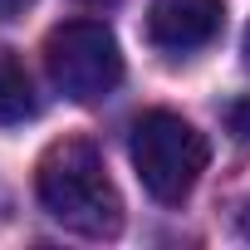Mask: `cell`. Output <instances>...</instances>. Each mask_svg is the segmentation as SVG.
<instances>
[{
    "label": "cell",
    "instance_id": "2",
    "mask_svg": "<svg viewBox=\"0 0 250 250\" xmlns=\"http://www.w3.org/2000/svg\"><path fill=\"white\" fill-rule=\"evenodd\" d=\"M128 152H133V167H138L143 187L167 206L187 201L196 191L206 162H211V143L182 113H167V108H152V113H143L133 123Z\"/></svg>",
    "mask_w": 250,
    "mask_h": 250
},
{
    "label": "cell",
    "instance_id": "8",
    "mask_svg": "<svg viewBox=\"0 0 250 250\" xmlns=\"http://www.w3.org/2000/svg\"><path fill=\"white\" fill-rule=\"evenodd\" d=\"M240 230H245V240H250V201H245V211H240Z\"/></svg>",
    "mask_w": 250,
    "mask_h": 250
},
{
    "label": "cell",
    "instance_id": "3",
    "mask_svg": "<svg viewBox=\"0 0 250 250\" xmlns=\"http://www.w3.org/2000/svg\"><path fill=\"white\" fill-rule=\"evenodd\" d=\"M44 69L74 103H103L123 83V49L103 20H64L44 40Z\"/></svg>",
    "mask_w": 250,
    "mask_h": 250
},
{
    "label": "cell",
    "instance_id": "9",
    "mask_svg": "<svg viewBox=\"0 0 250 250\" xmlns=\"http://www.w3.org/2000/svg\"><path fill=\"white\" fill-rule=\"evenodd\" d=\"M240 49H245V64H250V25H245V40H240Z\"/></svg>",
    "mask_w": 250,
    "mask_h": 250
},
{
    "label": "cell",
    "instance_id": "6",
    "mask_svg": "<svg viewBox=\"0 0 250 250\" xmlns=\"http://www.w3.org/2000/svg\"><path fill=\"white\" fill-rule=\"evenodd\" d=\"M226 123H230V133H235L240 143H250V98H235V103L226 108Z\"/></svg>",
    "mask_w": 250,
    "mask_h": 250
},
{
    "label": "cell",
    "instance_id": "4",
    "mask_svg": "<svg viewBox=\"0 0 250 250\" xmlns=\"http://www.w3.org/2000/svg\"><path fill=\"white\" fill-rule=\"evenodd\" d=\"M226 25V0H152L147 5V40L162 54H196Z\"/></svg>",
    "mask_w": 250,
    "mask_h": 250
},
{
    "label": "cell",
    "instance_id": "10",
    "mask_svg": "<svg viewBox=\"0 0 250 250\" xmlns=\"http://www.w3.org/2000/svg\"><path fill=\"white\" fill-rule=\"evenodd\" d=\"M83 5H118V0H83Z\"/></svg>",
    "mask_w": 250,
    "mask_h": 250
},
{
    "label": "cell",
    "instance_id": "5",
    "mask_svg": "<svg viewBox=\"0 0 250 250\" xmlns=\"http://www.w3.org/2000/svg\"><path fill=\"white\" fill-rule=\"evenodd\" d=\"M35 113H40V93H35V79H30L25 59L0 44V128L30 123Z\"/></svg>",
    "mask_w": 250,
    "mask_h": 250
},
{
    "label": "cell",
    "instance_id": "7",
    "mask_svg": "<svg viewBox=\"0 0 250 250\" xmlns=\"http://www.w3.org/2000/svg\"><path fill=\"white\" fill-rule=\"evenodd\" d=\"M25 10H30V0H0V20H15Z\"/></svg>",
    "mask_w": 250,
    "mask_h": 250
},
{
    "label": "cell",
    "instance_id": "1",
    "mask_svg": "<svg viewBox=\"0 0 250 250\" xmlns=\"http://www.w3.org/2000/svg\"><path fill=\"white\" fill-rule=\"evenodd\" d=\"M35 191H40V206L74 235L113 240L123 230V196L88 138L54 143L35 167Z\"/></svg>",
    "mask_w": 250,
    "mask_h": 250
}]
</instances>
